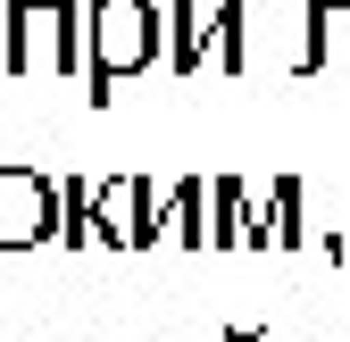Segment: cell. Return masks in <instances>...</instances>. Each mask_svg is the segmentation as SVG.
<instances>
[{
    "instance_id": "6da1fadb",
    "label": "cell",
    "mask_w": 350,
    "mask_h": 342,
    "mask_svg": "<svg viewBox=\"0 0 350 342\" xmlns=\"http://www.w3.org/2000/svg\"><path fill=\"white\" fill-rule=\"evenodd\" d=\"M167 59V9L159 0H83V101L109 109L125 75H150Z\"/></svg>"
},
{
    "instance_id": "7a4b0ae2",
    "label": "cell",
    "mask_w": 350,
    "mask_h": 342,
    "mask_svg": "<svg viewBox=\"0 0 350 342\" xmlns=\"http://www.w3.org/2000/svg\"><path fill=\"white\" fill-rule=\"evenodd\" d=\"M83 9L75 0H9V75H75Z\"/></svg>"
},
{
    "instance_id": "3957f363",
    "label": "cell",
    "mask_w": 350,
    "mask_h": 342,
    "mask_svg": "<svg viewBox=\"0 0 350 342\" xmlns=\"http://www.w3.org/2000/svg\"><path fill=\"white\" fill-rule=\"evenodd\" d=\"M59 242V184L42 167H0V250Z\"/></svg>"
},
{
    "instance_id": "277c9868",
    "label": "cell",
    "mask_w": 350,
    "mask_h": 342,
    "mask_svg": "<svg viewBox=\"0 0 350 342\" xmlns=\"http://www.w3.org/2000/svg\"><path fill=\"white\" fill-rule=\"evenodd\" d=\"M100 242L109 250H150L159 242V192H150V176H109L100 184Z\"/></svg>"
},
{
    "instance_id": "5b68a950",
    "label": "cell",
    "mask_w": 350,
    "mask_h": 342,
    "mask_svg": "<svg viewBox=\"0 0 350 342\" xmlns=\"http://www.w3.org/2000/svg\"><path fill=\"white\" fill-rule=\"evenodd\" d=\"M300 17H309V25H300V34H309V42H300V75H350V0H309V9H300Z\"/></svg>"
},
{
    "instance_id": "8992f818",
    "label": "cell",
    "mask_w": 350,
    "mask_h": 342,
    "mask_svg": "<svg viewBox=\"0 0 350 342\" xmlns=\"http://www.w3.org/2000/svg\"><path fill=\"white\" fill-rule=\"evenodd\" d=\"M300 242H309V226H300V176H275V192L250 218V250H300Z\"/></svg>"
},
{
    "instance_id": "52a82bcc",
    "label": "cell",
    "mask_w": 350,
    "mask_h": 342,
    "mask_svg": "<svg viewBox=\"0 0 350 342\" xmlns=\"http://www.w3.org/2000/svg\"><path fill=\"white\" fill-rule=\"evenodd\" d=\"M208 42H217V9L175 0V9H167V67H175V75H200V67H208Z\"/></svg>"
},
{
    "instance_id": "ba28073f",
    "label": "cell",
    "mask_w": 350,
    "mask_h": 342,
    "mask_svg": "<svg viewBox=\"0 0 350 342\" xmlns=\"http://www.w3.org/2000/svg\"><path fill=\"white\" fill-rule=\"evenodd\" d=\"M159 242H184V250H208V176H184L167 200H159Z\"/></svg>"
},
{
    "instance_id": "9c48e42d",
    "label": "cell",
    "mask_w": 350,
    "mask_h": 342,
    "mask_svg": "<svg viewBox=\"0 0 350 342\" xmlns=\"http://www.w3.org/2000/svg\"><path fill=\"white\" fill-rule=\"evenodd\" d=\"M208 218H217V226H208L217 250H250V218H258V209H250V192H242L234 176H217V184H208Z\"/></svg>"
},
{
    "instance_id": "30bf717a",
    "label": "cell",
    "mask_w": 350,
    "mask_h": 342,
    "mask_svg": "<svg viewBox=\"0 0 350 342\" xmlns=\"http://www.w3.org/2000/svg\"><path fill=\"white\" fill-rule=\"evenodd\" d=\"M59 242L67 250H92L100 242V184H59Z\"/></svg>"
},
{
    "instance_id": "8fae6325",
    "label": "cell",
    "mask_w": 350,
    "mask_h": 342,
    "mask_svg": "<svg viewBox=\"0 0 350 342\" xmlns=\"http://www.w3.org/2000/svg\"><path fill=\"white\" fill-rule=\"evenodd\" d=\"M208 51H217V67H226V75L250 67V17H242V0H217V42H208Z\"/></svg>"
}]
</instances>
